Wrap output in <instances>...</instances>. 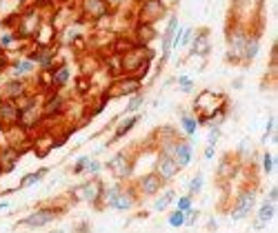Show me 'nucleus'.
Wrapping results in <instances>:
<instances>
[{
    "label": "nucleus",
    "instance_id": "20e7f679",
    "mask_svg": "<svg viewBox=\"0 0 278 233\" xmlns=\"http://www.w3.org/2000/svg\"><path fill=\"white\" fill-rule=\"evenodd\" d=\"M105 167L118 178V180H127V178H132V173H134V158L129 156V151H118L109 158Z\"/></svg>",
    "mask_w": 278,
    "mask_h": 233
},
{
    "label": "nucleus",
    "instance_id": "4468645a",
    "mask_svg": "<svg viewBox=\"0 0 278 233\" xmlns=\"http://www.w3.org/2000/svg\"><path fill=\"white\" fill-rule=\"evenodd\" d=\"M18 120H20V107L11 98H3L0 100V125L11 127V125H18Z\"/></svg>",
    "mask_w": 278,
    "mask_h": 233
},
{
    "label": "nucleus",
    "instance_id": "6e6552de",
    "mask_svg": "<svg viewBox=\"0 0 278 233\" xmlns=\"http://www.w3.org/2000/svg\"><path fill=\"white\" fill-rule=\"evenodd\" d=\"M178 171H181V167H178V162L174 160V156L158 151V158H156V173L163 178L165 182H169V180H174V178L178 176Z\"/></svg>",
    "mask_w": 278,
    "mask_h": 233
},
{
    "label": "nucleus",
    "instance_id": "c9c22d12",
    "mask_svg": "<svg viewBox=\"0 0 278 233\" xmlns=\"http://www.w3.org/2000/svg\"><path fill=\"white\" fill-rule=\"evenodd\" d=\"M16 40H18V36L14 32L3 34V36H0V49H3V51H5V49H11L16 45Z\"/></svg>",
    "mask_w": 278,
    "mask_h": 233
},
{
    "label": "nucleus",
    "instance_id": "c03bdc74",
    "mask_svg": "<svg viewBox=\"0 0 278 233\" xmlns=\"http://www.w3.org/2000/svg\"><path fill=\"white\" fill-rule=\"evenodd\" d=\"M191 36H194V29H191V27L183 29V36H181V45H189V42H191Z\"/></svg>",
    "mask_w": 278,
    "mask_h": 233
},
{
    "label": "nucleus",
    "instance_id": "de8ad7c7",
    "mask_svg": "<svg viewBox=\"0 0 278 233\" xmlns=\"http://www.w3.org/2000/svg\"><path fill=\"white\" fill-rule=\"evenodd\" d=\"M9 207H11V202H9V200H3V202H0V211L9 209Z\"/></svg>",
    "mask_w": 278,
    "mask_h": 233
},
{
    "label": "nucleus",
    "instance_id": "f8f14e48",
    "mask_svg": "<svg viewBox=\"0 0 278 233\" xmlns=\"http://www.w3.org/2000/svg\"><path fill=\"white\" fill-rule=\"evenodd\" d=\"M163 185H165V180L156 173V171H154V173L140 176L138 180H136V187H138V191L143 193V195H156V193H160Z\"/></svg>",
    "mask_w": 278,
    "mask_h": 233
},
{
    "label": "nucleus",
    "instance_id": "5701e85b",
    "mask_svg": "<svg viewBox=\"0 0 278 233\" xmlns=\"http://www.w3.org/2000/svg\"><path fill=\"white\" fill-rule=\"evenodd\" d=\"M71 78V71L67 65H60V67H54L52 69V87L54 89H63Z\"/></svg>",
    "mask_w": 278,
    "mask_h": 233
},
{
    "label": "nucleus",
    "instance_id": "7ed1b4c3",
    "mask_svg": "<svg viewBox=\"0 0 278 233\" xmlns=\"http://www.w3.org/2000/svg\"><path fill=\"white\" fill-rule=\"evenodd\" d=\"M63 211H65L63 207H42V209H36L34 213H29L27 218H22L18 224L20 226H32V229H40V226L52 224Z\"/></svg>",
    "mask_w": 278,
    "mask_h": 233
},
{
    "label": "nucleus",
    "instance_id": "37998d69",
    "mask_svg": "<svg viewBox=\"0 0 278 233\" xmlns=\"http://www.w3.org/2000/svg\"><path fill=\"white\" fill-rule=\"evenodd\" d=\"M274 115H269L267 118V127H265V136H263V142H267V140L271 138V133H274Z\"/></svg>",
    "mask_w": 278,
    "mask_h": 233
},
{
    "label": "nucleus",
    "instance_id": "ddd939ff",
    "mask_svg": "<svg viewBox=\"0 0 278 233\" xmlns=\"http://www.w3.org/2000/svg\"><path fill=\"white\" fill-rule=\"evenodd\" d=\"M163 16H165L163 0H143V5H140V22H151L154 24Z\"/></svg>",
    "mask_w": 278,
    "mask_h": 233
},
{
    "label": "nucleus",
    "instance_id": "0eeeda50",
    "mask_svg": "<svg viewBox=\"0 0 278 233\" xmlns=\"http://www.w3.org/2000/svg\"><path fill=\"white\" fill-rule=\"evenodd\" d=\"M40 118H42V109H38V98H29V100L20 107V120H18V127L29 129V127L38 125Z\"/></svg>",
    "mask_w": 278,
    "mask_h": 233
},
{
    "label": "nucleus",
    "instance_id": "49530a36",
    "mask_svg": "<svg viewBox=\"0 0 278 233\" xmlns=\"http://www.w3.org/2000/svg\"><path fill=\"white\" fill-rule=\"evenodd\" d=\"M214 149H216V147L207 144V149H205V160H212V158H214Z\"/></svg>",
    "mask_w": 278,
    "mask_h": 233
},
{
    "label": "nucleus",
    "instance_id": "f03ea898",
    "mask_svg": "<svg viewBox=\"0 0 278 233\" xmlns=\"http://www.w3.org/2000/svg\"><path fill=\"white\" fill-rule=\"evenodd\" d=\"M256 195H258V189L256 187H247L243 191H238L236 195V202H234V209H232V220H245L254 211L256 207Z\"/></svg>",
    "mask_w": 278,
    "mask_h": 233
},
{
    "label": "nucleus",
    "instance_id": "9b49d317",
    "mask_svg": "<svg viewBox=\"0 0 278 233\" xmlns=\"http://www.w3.org/2000/svg\"><path fill=\"white\" fill-rule=\"evenodd\" d=\"M174 160L178 162V167H189L191 164V158H194V142L191 140H185V138H178L176 144H174V151H171Z\"/></svg>",
    "mask_w": 278,
    "mask_h": 233
},
{
    "label": "nucleus",
    "instance_id": "4c0bfd02",
    "mask_svg": "<svg viewBox=\"0 0 278 233\" xmlns=\"http://www.w3.org/2000/svg\"><path fill=\"white\" fill-rule=\"evenodd\" d=\"M263 171H265V176H271V171H274V156L269 151L263 153Z\"/></svg>",
    "mask_w": 278,
    "mask_h": 233
},
{
    "label": "nucleus",
    "instance_id": "f3484780",
    "mask_svg": "<svg viewBox=\"0 0 278 233\" xmlns=\"http://www.w3.org/2000/svg\"><path fill=\"white\" fill-rule=\"evenodd\" d=\"M209 53V29H198L191 36V56H207Z\"/></svg>",
    "mask_w": 278,
    "mask_h": 233
},
{
    "label": "nucleus",
    "instance_id": "a18cd8bd",
    "mask_svg": "<svg viewBox=\"0 0 278 233\" xmlns=\"http://www.w3.org/2000/svg\"><path fill=\"white\" fill-rule=\"evenodd\" d=\"M267 200H269V202H276V200H278V187H271V189H269Z\"/></svg>",
    "mask_w": 278,
    "mask_h": 233
},
{
    "label": "nucleus",
    "instance_id": "423d86ee",
    "mask_svg": "<svg viewBox=\"0 0 278 233\" xmlns=\"http://www.w3.org/2000/svg\"><path fill=\"white\" fill-rule=\"evenodd\" d=\"M247 34L243 27H236L230 32V38H227V60L230 63H243V51H245V42H247Z\"/></svg>",
    "mask_w": 278,
    "mask_h": 233
},
{
    "label": "nucleus",
    "instance_id": "c85d7f7f",
    "mask_svg": "<svg viewBox=\"0 0 278 233\" xmlns=\"http://www.w3.org/2000/svg\"><path fill=\"white\" fill-rule=\"evenodd\" d=\"M138 122H140V115H138V113H132L127 120H122L120 125H118V129L114 131V138H111V140H120L122 136H127V133L132 131L136 125H138Z\"/></svg>",
    "mask_w": 278,
    "mask_h": 233
},
{
    "label": "nucleus",
    "instance_id": "f704fd0d",
    "mask_svg": "<svg viewBox=\"0 0 278 233\" xmlns=\"http://www.w3.org/2000/svg\"><path fill=\"white\" fill-rule=\"evenodd\" d=\"M191 207H194V195L191 193H185V195H181V198H176V209L189 211Z\"/></svg>",
    "mask_w": 278,
    "mask_h": 233
},
{
    "label": "nucleus",
    "instance_id": "8fccbe9b",
    "mask_svg": "<svg viewBox=\"0 0 278 233\" xmlns=\"http://www.w3.org/2000/svg\"><path fill=\"white\" fill-rule=\"evenodd\" d=\"M0 5H3V0H0Z\"/></svg>",
    "mask_w": 278,
    "mask_h": 233
},
{
    "label": "nucleus",
    "instance_id": "dca6fc26",
    "mask_svg": "<svg viewBox=\"0 0 278 233\" xmlns=\"http://www.w3.org/2000/svg\"><path fill=\"white\" fill-rule=\"evenodd\" d=\"M109 14V5L105 0H83V16L91 20H100Z\"/></svg>",
    "mask_w": 278,
    "mask_h": 233
},
{
    "label": "nucleus",
    "instance_id": "39448f33",
    "mask_svg": "<svg viewBox=\"0 0 278 233\" xmlns=\"http://www.w3.org/2000/svg\"><path fill=\"white\" fill-rule=\"evenodd\" d=\"M103 189H105V185L94 178V180H87V182H83V185H78L71 191V195L76 200L89 202V205H98V202L103 200Z\"/></svg>",
    "mask_w": 278,
    "mask_h": 233
},
{
    "label": "nucleus",
    "instance_id": "b1692460",
    "mask_svg": "<svg viewBox=\"0 0 278 233\" xmlns=\"http://www.w3.org/2000/svg\"><path fill=\"white\" fill-rule=\"evenodd\" d=\"M258 49H261V38L258 34H249L245 42V51H243V63H251L258 56Z\"/></svg>",
    "mask_w": 278,
    "mask_h": 233
},
{
    "label": "nucleus",
    "instance_id": "1a4fd4ad",
    "mask_svg": "<svg viewBox=\"0 0 278 233\" xmlns=\"http://www.w3.org/2000/svg\"><path fill=\"white\" fill-rule=\"evenodd\" d=\"M220 105H222V96L214 94V91H203V94L194 100V109H196V111H203L200 115H205V118L212 111H216Z\"/></svg>",
    "mask_w": 278,
    "mask_h": 233
},
{
    "label": "nucleus",
    "instance_id": "393cba45",
    "mask_svg": "<svg viewBox=\"0 0 278 233\" xmlns=\"http://www.w3.org/2000/svg\"><path fill=\"white\" fill-rule=\"evenodd\" d=\"M36 71V63H32L29 58H20L16 60L14 65H11V73H14V78H27L32 76Z\"/></svg>",
    "mask_w": 278,
    "mask_h": 233
},
{
    "label": "nucleus",
    "instance_id": "f257e3e1",
    "mask_svg": "<svg viewBox=\"0 0 278 233\" xmlns=\"http://www.w3.org/2000/svg\"><path fill=\"white\" fill-rule=\"evenodd\" d=\"M151 58H154L151 49H147L145 45H136V47H132L129 51H125L120 56V71H125V73L140 71L138 78H143L147 67H149V63H151Z\"/></svg>",
    "mask_w": 278,
    "mask_h": 233
},
{
    "label": "nucleus",
    "instance_id": "79ce46f5",
    "mask_svg": "<svg viewBox=\"0 0 278 233\" xmlns=\"http://www.w3.org/2000/svg\"><path fill=\"white\" fill-rule=\"evenodd\" d=\"M103 167H105L103 162H98V160H94V158H91L89 164H87V169H85V171H87V173H91V176H98V173L103 171Z\"/></svg>",
    "mask_w": 278,
    "mask_h": 233
},
{
    "label": "nucleus",
    "instance_id": "4be33fe9",
    "mask_svg": "<svg viewBox=\"0 0 278 233\" xmlns=\"http://www.w3.org/2000/svg\"><path fill=\"white\" fill-rule=\"evenodd\" d=\"M276 216V207H274V202H269V200H265L263 205H261V209H258V216L254 220V229H263L267 222H271Z\"/></svg>",
    "mask_w": 278,
    "mask_h": 233
},
{
    "label": "nucleus",
    "instance_id": "58836bf2",
    "mask_svg": "<svg viewBox=\"0 0 278 233\" xmlns=\"http://www.w3.org/2000/svg\"><path fill=\"white\" fill-rule=\"evenodd\" d=\"M198 216H200V211L194 209V207H191L189 211H185V226H194L198 222Z\"/></svg>",
    "mask_w": 278,
    "mask_h": 233
},
{
    "label": "nucleus",
    "instance_id": "9d476101",
    "mask_svg": "<svg viewBox=\"0 0 278 233\" xmlns=\"http://www.w3.org/2000/svg\"><path fill=\"white\" fill-rule=\"evenodd\" d=\"M136 91H140V78L138 76H125L109 87V96H134Z\"/></svg>",
    "mask_w": 278,
    "mask_h": 233
},
{
    "label": "nucleus",
    "instance_id": "09e8293b",
    "mask_svg": "<svg viewBox=\"0 0 278 233\" xmlns=\"http://www.w3.org/2000/svg\"><path fill=\"white\" fill-rule=\"evenodd\" d=\"M107 5H120V3H125V0H105Z\"/></svg>",
    "mask_w": 278,
    "mask_h": 233
},
{
    "label": "nucleus",
    "instance_id": "a878e982",
    "mask_svg": "<svg viewBox=\"0 0 278 233\" xmlns=\"http://www.w3.org/2000/svg\"><path fill=\"white\" fill-rule=\"evenodd\" d=\"M136 38H138V45L147 47V42H151L156 38V27H154L151 22H138V27H136Z\"/></svg>",
    "mask_w": 278,
    "mask_h": 233
},
{
    "label": "nucleus",
    "instance_id": "2eb2a0df",
    "mask_svg": "<svg viewBox=\"0 0 278 233\" xmlns=\"http://www.w3.org/2000/svg\"><path fill=\"white\" fill-rule=\"evenodd\" d=\"M134 207H136V191L132 187H122L120 193L109 202V209H116V211H129Z\"/></svg>",
    "mask_w": 278,
    "mask_h": 233
},
{
    "label": "nucleus",
    "instance_id": "a19ab883",
    "mask_svg": "<svg viewBox=\"0 0 278 233\" xmlns=\"http://www.w3.org/2000/svg\"><path fill=\"white\" fill-rule=\"evenodd\" d=\"M178 84H181V91H185V94H189L194 89V80L189 76H178Z\"/></svg>",
    "mask_w": 278,
    "mask_h": 233
},
{
    "label": "nucleus",
    "instance_id": "7c9ffc66",
    "mask_svg": "<svg viewBox=\"0 0 278 233\" xmlns=\"http://www.w3.org/2000/svg\"><path fill=\"white\" fill-rule=\"evenodd\" d=\"M47 173H49V169H47V167H42V169H38V171H34V173H27V176L22 178L20 187L24 189V187H34V185H38V182H40Z\"/></svg>",
    "mask_w": 278,
    "mask_h": 233
},
{
    "label": "nucleus",
    "instance_id": "cd10ccee",
    "mask_svg": "<svg viewBox=\"0 0 278 233\" xmlns=\"http://www.w3.org/2000/svg\"><path fill=\"white\" fill-rule=\"evenodd\" d=\"M181 127H183V133L187 138H194L196 131H198V120L196 115H191L187 111H181Z\"/></svg>",
    "mask_w": 278,
    "mask_h": 233
},
{
    "label": "nucleus",
    "instance_id": "e433bc0d",
    "mask_svg": "<svg viewBox=\"0 0 278 233\" xmlns=\"http://www.w3.org/2000/svg\"><path fill=\"white\" fill-rule=\"evenodd\" d=\"M218 140H220V125H212L209 127V133H207V144L216 147Z\"/></svg>",
    "mask_w": 278,
    "mask_h": 233
},
{
    "label": "nucleus",
    "instance_id": "bb28decb",
    "mask_svg": "<svg viewBox=\"0 0 278 233\" xmlns=\"http://www.w3.org/2000/svg\"><path fill=\"white\" fill-rule=\"evenodd\" d=\"M18 158H20V151H18L14 144H11V147H5V149L0 151V162H3V169H5V171H11V169H14L16 162H18Z\"/></svg>",
    "mask_w": 278,
    "mask_h": 233
},
{
    "label": "nucleus",
    "instance_id": "412c9836",
    "mask_svg": "<svg viewBox=\"0 0 278 233\" xmlns=\"http://www.w3.org/2000/svg\"><path fill=\"white\" fill-rule=\"evenodd\" d=\"M176 32H178V18L171 16L169 22H167L165 34H163V60L169 58V53H171V42H174Z\"/></svg>",
    "mask_w": 278,
    "mask_h": 233
},
{
    "label": "nucleus",
    "instance_id": "ea45409f",
    "mask_svg": "<svg viewBox=\"0 0 278 233\" xmlns=\"http://www.w3.org/2000/svg\"><path fill=\"white\" fill-rule=\"evenodd\" d=\"M89 160H91V156H80L78 160H76V164H73V173H83L85 169H87V164H89Z\"/></svg>",
    "mask_w": 278,
    "mask_h": 233
},
{
    "label": "nucleus",
    "instance_id": "6ab92c4d",
    "mask_svg": "<svg viewBox=\"0 0 278 233\" xmlns=\"http://www.w3.org/2000/svg\"><path fill=\"white\" fill-rule=\"evenodd\" d=\"M27 58L32 60V63L38 65L40 69H45V71H52L54 69V51H52V49H47V47L36 49V51H29Z\"/></svg>",
    "mask_w": 278,
    "mask_h": 233
},
{
    "label": "nucleus",
    "instance_id": "72a5a7b5",
    "mask_svg": "<svg viewBox=\"0 0 278 233\" xmlns=\"http://www.w3.org/2000/svg\"><path fill=\"white\" fill-rule=\"evenodd\" d=\"M167 224H169L171 229H181V226H185V211L174 209L169 216H167Z\"/></svg>",
    "mask_w": 278,
    "mask_h": 233
},
{
    "label": "nucleus",
    "instance_id": "473e14b6",
    "mask_svg": "<svg viewBox=\"0 0 278 233\" xmlns=\"http://www.w3.org/2000/svg\"><path fill=\"white\" fill-rule=\"evenodd\" d=\"M143 102H145V96L140 94V91H136V94H134L132 98H129V105L125 107V113H129V115L136 113L140 107H143Z\"/></svg>",
    "mask_w": 278,
    "mask_h": 233
},
{
    "label": "nucleus",
    "instance_id": "aec40b11",
    "mask_svg": "<svg viewBox=\"0 0 278 233\" xmlns=\"http://www.w3.org/2000/svg\"><path fill=\"white\" fill-rule=\"evenodd\" d=\"M65 105H67V100L60 94H49L45 105H42V115H45V118H54V115L63 113Z\"/></svg>",
    "mask_w": 278,
    "mask_h": 233
},
{
    "label": "nucleus",
    "instance_id": "a211bd4d",
    "mask_svg": "<svg viewBox=\"0 0 278 233\" xmlns=\"http://www.w3.org/2000/svg\"><path fill=\"white\" fill-rule=\"evenodd\" d=\"M27 82L24 78H11V80L5 82L3 87V96L5 98H11V100H18V98H24L27 96Z\"/></svg>",
    "mask_w": 278,
    "mask_h": 233
},
{
    "label": "nucleus",
    "instance_id": "2f4dec72",
    "mask_svg": "<svg viewBox=\"0 0 278 233\" xmlns=\"http://www.w3.org/2000/svg\"><path fill=\"white\" fill-rule=\"evenodd\" d=\"M203 185H205V178H203V173L198 171L191 180L187 182V193H191V195H198L200 191H203Z\"/></svg>",
    "mask_w": 278,
    "mask_h": 233
},
{
    "label": "nucleus",
    "instance_id": "c756f323",
    "mask_svg": "<svg viewBox=\"0 0 278 233\" xmlns=\"http://www.w3.org/2000/svg\"><path fill=\"white\" fill-rule=\"evenodd\" d=\"M174 200H176V191L174 189H167V191H163L156 200H154V211H165Z\"/></svg>",
    "mask_w": 278,
    "mask_h": 233
}]
</instances>
